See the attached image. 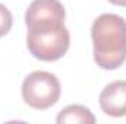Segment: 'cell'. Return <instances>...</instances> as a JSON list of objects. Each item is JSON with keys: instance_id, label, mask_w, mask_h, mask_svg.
<instances>
[{"instance_id": "6da1fadb", "label": "cell", "mask_w": 126, "mask_h": 124, "mask_svg": "<svg viewBox=\"0 0 126 124\" xmlns=\"http://www.w3.org/2000/svg\"><path fill=\"white\" fill-rule=\"evenodd\" d=\"M94 60L104 70H116L126 62V21L116 13L100 15L91 26Z\"/></svg>"}, {"instance_id": "ba28073f", "label": "cell", "mask_w": 126, "mask_h": 124, "mask_svg": "<svg viewBox=\"0 0 126 124\" xmlns=\"http://www.w3.org/2000/svg\"><path fill=\"white\" fill-rule=\"evenodd\" d=\"M111 4H116V6H123L126 7V0H109Z\"/></svg>"}, {"instance_id": "5b68a950", "label": "cell", "mask_w": 126, "mask_h": 124, "mask_svg": "<svg viewBox=\"0 0 126 124\" xmlns=\"http://www.w3.org/2000/svg\"><path fill=\"white\" fill-rule=\"evenodd\" d=\"M100 108L109 117L126 115V80H114L100 93Z\"/></svg>"}, {"instance_id": "3957f363", "label": "cell", "mask_w": 126, "mask_h": 124, "mask_svg": "<svg viewBox=\"0 0 126 124\" xmlns=\"http://www.w3.org/2000/svg\"><path fill=\"white\" fill-rule=\"evenodd\" d=\"M22 99L34 110H47L53 107L60 98L59 79L44 70H35L30 73L22 82Z\"/></svg>"}, {"instance_id": "7a4b0ae2", "label": "cell", "mask_w": 126, "mask_h": 124, "mask_svg": "<svg viewBox=\"0 0 126 124\" xmlns=\"http://www.w3.org/2000/svg\"><path fill=\"white\" fill-rule=\"evenodd\" d=\"M27 45L32 56L41 62L60 60L70 45V34L64 25L28 31Z\"/></svg>"}, {"instance_id": "277c9868", "label": "cell", "mask_w": 126, "mask_h": 124, "mask_svg": "<svg viewBox=\"0 0 126 124\" xmlns=\"http://www.w3.org/2000/svg\"><path fill=\"white\" fill-rule=\"evenodd\" d=\"M66 12L59 0H34L25 12L28 31L64 25Z\"/></svg>"}, {"instance_id": "8992f818", "label": "cell", "mask_w": 126, "mask_h": 124, "mask_svg": "<svg viewBox=\"0 0 126 124\" xmlns=\"http://www.w3.org/2000/svg\"><path fill=\"white\" fill-rule=\"evenodd\" d=\"M56 121L59 124H94L95 117L84 105H69L59 112Z\"/></svg>"}, {"instance_id": "52a82bcc", "label": "cell", "mask_w": 126, "mask_h": 124, "mask_svg": "<svg viewBox=\"0 0 126 124\" xmlns=\"http://www.w3.org/2000/svg\"><path fill=\"white\" fill-rule=\"evenodd\" d=\"M12 25H13V18H12L10 10L4 4L0 3V38L4 37L12 29Z\"/></svg>"}]
</instances>
